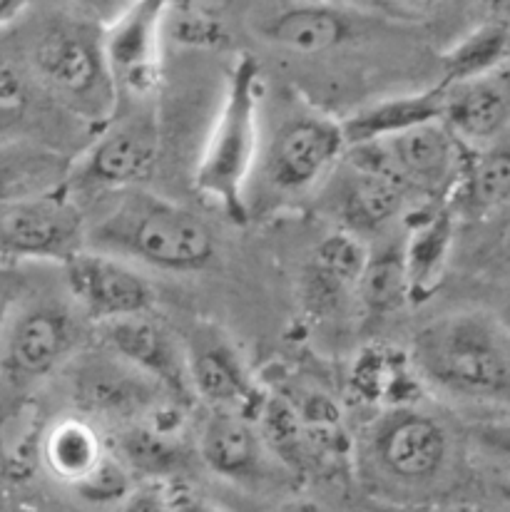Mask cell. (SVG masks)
I'll return each instance as SVG.
<instances>
[{
    "instance_id": "obj_1",
    "label": "cell",
    "mask_w": 510,
    "mask_h": 512,
    "mask_svg": "<svg viewBox=\"0 0 510 512\" xmlns=\"http://www.w3.org/2000/svg\"><path fill=\"white\" fill-rule=\"evenodd\" d=\"M408 356L438 396L510 413V329L491 311L436 316L413 334Z\"/></svg>"
},
{
    "instance_id": "obj_2",
    "label": "cell",
    "mask_w": 510,
    "mask_h": 512,
    "mask_svg": "<svg viewBox=\"0 0 510 512\" xmlns=\"http://www.w3.org/2000/svg\"><path fill=\"white\" fill-rule=\"evenodd\" d=\"M88 249L132 266L192 274L212 264L217 239L190 207L137 187L120 192L115 204L90 224Z\"/></svg>"
},
{
    "instance_id": "obj_3",
    "label": "cell",
    "mask_w": 510,
    "mask_h": 512,
    "mask_svg": "<svg viewBox=\"0 0 510 512\" xmlns=\"http://www.w3.org/2000/svg\"><path fill=\"white\" fill-rule=\"evenodd\" d=\"M456 460L451 430L431 411L394 406L381 411L359 440V475L374 495L418 503L436 495Z\"/></svg>"
},
{
    "instance_id": "obj_4",
    "label": "cell",
    "mask_w": 510,
    "mask_h": 512,
    "mask_svg": "<svg viewBox=\"0 0 510 512\" xmlns=\"http://www.w3.org/2000/svg\"><path fill=\"white\" fill-rule=\"evenodd\" d=\"M83 314L70 299L28 296L0 324V416L70 366L83 346Z\"/></svg>"
},
{
    "instance_id": "obj_5",
    "label": "cell",
    "mask_w": 510,
    "mask_h": 512,
    "mask_svg": "<svg viewBox=\"0 0 510 512\" xmlns=\"http://www.w3.org/2000/svg\"><path fill=\"white\" fill-rule=\"evenodd\" d=\"M262 102V70L252 55H242L224 87L217 120L195 172L197 189L234 219L247 214L244 199L262 152Z\"/></svg>"
},
{
    "instance_id": "obj_6",
    "label": "cell",
    "mask_w": 510,
    "mask_h": 512,
    "mask_svg": "<svg viewBox=\"0 0 510 512\" xmlns=\"http://www.w3.org/2000/svg\"><path fill=\"white\" fill-rule=\"evenodd\" d=\"M28 73L60 105L102 120L117 105V87L105 58L102 33L73 18H55L28 45Z\"/></svg>"
},
{
    "instance_id": "obj_7",
    "label": "cell",
    "mask_w": 510,
    "mask_h": 512,
    "mask_svg": "<svg viewBox=\"0 0 510 512\" xmlns=\"http://www.w3.org/2000/svg\"><path fill=\"white\" fill-rule=\"evenodd\" d=\"M346 152L341 120L314 110L292 112L262 142L259 182L277 199H302L336 172Z\"/></svg>"
},
{
    "instance_id": "obj_8",
    "label": "cell",
    "mask_w": 510,
    "mask_h": 512,
    "mask_svg": "<svg viewBox=\"0 0 510 512\" xmlns=\"http://www.w3.org/2000/svg\"><path fill=\"white\" fill-rule=\"evenodd\" d=\"M88 249V224L70 189L18 199L0 214V259L65 266Z\"/></svg>"
},
{
    "instance_id": "obj_9",
    "label": "cell",
    "mask_w": 510,
    "mask_h": 512,
    "mask_svg": "<svg viewBox=\"0 0 510 512\" xmlns=\"http://www.w3.org/2000/svg\"><path fill=\"white\" fill-rule=\"evenodd\" d=\"M468 147L443 122L418 127L394 140L354 147L346 155L391 174L408 192H421L438 204L451 202Z\"/></svg>"
},
{
    "instance_id": "obj_10",
    "label": "cell",
    "mask_w": 510,
    "mask_h": 512,
    "mask_svg": "<svg viewBox=\"0 0 510 512\" xmlns=\"http://www.w3.org/2000/svg\"><path fill=\"white\" fill-rule=\"evenodd\" d=\"M70 393L83 418L132 426L157 416L162 401H170L155 381L100 346L83 351L70 363Z\"/></svg>"
},
{
    "instance_id": "obj_11",
    "label": "cell",
    "mask_w": 510,
    "mask_h": 512,
    "mask_svg": "<svg viewBox=\"0 0 510 512\" xmlns=\"http://www.w3.org/2000/svg\"><path fill=\"white\" fill-rule=\"evenodd\" d=\"M63 276L68 299L83 319L98 326L155 309L157 294L152 281L117 256L83 249L63 266Z\"/></svg>"
},
{
    "instance_id": "obj_12",
    "label": "cell",
    "mask_w": 510,
    "mask_h": 512,
    "mask_svg": "<svg viewBox=\"0 0 510 512\" xmlns=\"http://www.w3.org/2000/svg\"><path fill=\"white\" fill-rule=\"evenodd\" d=\"M195 453L217 478L252 493L274 488L287 468L277 463L259 423L232 411H209L197 433Z\"/></svg>"
},
{
    "instance_id": "obj_13",
    "label": "cell",
    "mask_w": 510,
    "mask_h": 512,
    "mask_svg": "<svg viewBox=\"0 0 510 512\" xmlns=\"http://www.w3.org/2000/svg\"><path fill=\"white\" fill-rule=\"evenodd\" d=\"M187 368L195 401L212 411H232L257 418L267 398L259 393L237 343L219 326L195 324L185 336Z\"/></svg>"
},
{
    "instance_id": "obj_14",
    "label": "cell",
    "mask_w": 510,
    "mask_h": 512,
    "mask_svg": "<svg viewBox=\"0 0 510 512\" xmlns=\"http://www.w3.org/2000/svg\"><path fill=\"white\" fill-rule=\"evenodd\" d=\"M160 135L152 112H132L100 132L73 170L78 189H137L157 165Z\"/></svg>"
},
{
    "instance_id": "obj_15",
    "label": "cell",
    "mask_w": 510,
    "mask_h": 512,
    "mask_svg": "<svg viewBox=\"0 0 510 512\" xmlns=\"http://www.w3.org/2000/svg\"><path fill=\"white\" fill-rule=\"evenodd\" d=\"M102 346L132 368L145 373L177 406H190L195 401L187 368L185 341L155 314L130 316L100 326Z\"/></svg>"
},
{
    "instance_id": "obj_16",
    "label": "cell",
    "mask_w": 510,
    "mask_h": 512,
    "mask_svg": "<svg viewBox=\"0 0 510 512\" xmlns=\"http://www.w3.org/2000/svg\"><path fill=\"white\" fill-rule=\"evenodd\" d=\"M249 33L259 43L297 58L339 48L354 35V15L329 3H272L249 13Z\"/></svg>"
},
{
    "instance_id": "obj_17",
    "label": "cell",
    "mask_w": 510,
    "mask_h": 512,
    "mask_svg": "<svg viewBox=\"0 0 510 512\" xmlns=\"http://www.w3.org/2000/svg\"><path fill=\"white\" fill-rule=\"evenodd\" d=\"M165 13V3L142 0L122 10L115 23L102 30L107 68L117 95L147 97L155 87Z\"/></svg>"
},
{
    "instance_id": "obj_18",
    "label": "cell",
    "mask_w": 510,
    "mask_h": 512,
    "mask_svg": "<svg viewBox=\"0 0 510 512\" xmlns=\"http://www.w3.org/2000/svg\"><path fill=\"white\" fill-rule=\"evenodd\" d=\"M344 162L346 165H341L344 170L334 172V182L326 192V204L341 224V232L354 237L376 232L401 212L408 189L391 174L364 165L354 157L346 155Z\"/></svg>"
},
{
    "instance_id": "obj_19",
    "label": "cell",
    "mask_w": 510,
    "mask_h": 512,
    "mask_svg": "<svg viewBox=\"0 0 510 512\" xmlns=\"http://www.w3.org/2000/svg\"><path fill=\"white\" fill-rule=\"evenodd\" d=\"M443 125L466 147H486L510 132V68L443 87Z\"/></svg>"
},
{
    "instance_id": "obj_20",
    "label": "cell",
    "mask_w": 510,
    "mask_h": 512,
    "mask_svg": "<svg viewBox=\"0 0 510 512\" xmlns=\"http://www.w3.org/2000/svg\"><path fill=\"white\" fill-rule=\"evenodd\" d=\"M369 249L349 232H334L321 239L304 271V304L311 314H336L346 301L359 296Z\"/></svg>"
},
{
    "instance_id": "obj_21",
    "label": "cell",
    "mask_w": 510,
    "mask_h": 512,
    "mask_svg": "<svg viewBox=\"0 0 510 512\" xmlns=\"http://www.w3.org/2000/svg\"><path fill=\"white\" fill-rule=\"evenodd\" d=\"M458 222L483 224L510 207V132L486 147H468L451 194Z\"/></svg>"
},
{
    "instance_id": "obj_22",
    "label": "cell",
    "mask_w": 510,
    "mask_h": 512,
    "mask_svg": "<svg viewBox=\"0 0 510 512\" xmlns=\"http://www.w3.org/2000/svg\"><path fill=\"white\" fill-rule=\"evenodd\" d=\"M458 217L451 204L421 212L408 227L404 261L411 286V304L426 301L441 284L458 247Z\"/></svg>"
},
{
    "instance_id": "obj_23",
    "label": "cell",
    "mask_w": 510,
    "mask_h": 512,
    "mask_svg": "<svg viewBox=\"0 0 510 512\" xmlns=\"http://www.w3.org/2000/svg\"><path fill=\"white\" fill-rule=\"evenodd\" d=\"M443 100H446V90L438 85L431 90L408 92V95H396L361 107L354 115L341 120L346 145L349 150L376 145V142L394 140L418 127L443 122Z\"/></svg>"
},
{
    "instance_id": "obj_24",
    "label": "cell",
    "mask_w": 510,
    "mask_h": 512,
    "mask_svg": "<svg viewBox=\"0 0 510 512\" xmlns=\"http://www.w3.org/2000/svg\"><path fill=\"white\" fill-rule=\"evenodd\" d=\"M112 453L122 460L132 478L162 485V480H177L190 468V448L177 438L175 428L162 426L160 413L152 421L132 423L120 428Z\"/></svg>"
},
{
    "instance_id": "obj_25",
    "label": "cell",
    "mask_w": 510,
    "mask_h": 512,
    "mask_svg": "<svg viewBox=\"0 0 510 512\" xmlns=\"http://www.w3.org/2000/svg\"><path fill=\"white\" fill-rule=\"evenodd\" d=\"M107 455L98 428L83 416H65L43 438V463L63 483L75 485Z\"/></svg>"
},
{
    "instance_id": "obj_26",
    "label": "cell",
    "mask_w": 510,
    "mask_h": 512,
    "mask_svg": "<svg viewBox=\"0 0 510 512\" xmlns=\"http://www.w3.org/2000/svg\"><path fill=\"white\" fill-rule=\"evenodd\" d=\"M510 55V23L501 18H491L478 25L476 30L458 40L443 55V80L441 87H453L468 80L483 78L496 73L508 63Z\"/></svg>"
},
{
    "instance_id": "obj_27",
    "label": "cell",
    "mask_w": 510,
    "mask_h": 512,
    "mask_svg": "<svg viewBox=\"0 0 510 512\" xmlns=\"http://www.w3.org/2000/svg\"><path fill=\"white\" fill-rule=\"evenodd\" d=\"M371 316H389L411 304V286L404 261V242L381 244L366 256L364 274L356 296Z\"/></svg>"
},
{
    "instance_id": "obj_28",
    "label": "cell",
    "mask_w": 510,
    "mask_h": 512,
    "mask_svg": "<svg viewBox=\"0 0 510 512\" xmlns=\"http://www.w3.org/2000/svg\"><path fill=\"white\" fill-rule=\"evenodd\" d=\"M63 165L48 150L23 145L0 147V214L18 199L60 187Z\"/></svg>"
},
{
    "instance_id": "obj_29",
    "label": "cell",
    "mask_w": 510,
    "mask_h": 512,
    "mask_svg": "<svg viewBox=\"0 0 510 512\" xmlns=\"http://www.w3.org/2000/svg\"><path fill=\"white\" fill-rule=\"evenodd\" d=\"M135 488L137 485H132V473L122 465V460L117 458L112 450H107L105 458H102L80 483L73 485L75 495H78L85 505L115 510L125 503L127 495Z\"/></svg>"
},
{
    "instance_id": "obj_30",
    "label": "cell",
    "mask_w": 510,
    "mask_h": 512,
    "mask_svg": "<svg viewBox=\"0 0 510 512\" xmlns=\"http://www.w3.org/2000/svg\"><path fill=\"white\" fill-rule=\"evenodd\" d=\"M483 224H491V227H486L473 259L478 256L481 269L510 274V207Z\"/></svg>"
},
{
    "instance_id": "obj_31",
    "label": "cell",
    "mask_w": 510,
    "mask_h": 512,
    "mask_svg": "<svg viewBox=\"0 0 510 512\" xmlns=\"http://www.w3.org/2000/svg\"><path fill=\"white\" fill-rule=\"evenodd\" d=\"M33 83L28 68H18L10 60L0 58V120H10L28 107Z\"/></svg>"
},
{
    "instance_id": "obj_32",
    "label": "cell",
    "mask_w": 510,
    "mask_h": 512,
    "mask_svg": "<svg viewBox=\"0 0 510 512\" xmlns=\"http://www.w3.org/2000/svg\"><path fill=\"white\" fill-rule=\"evenodd\" d=\"M473 440L478 448L493 458L510 463V421H486L473 428Z\"/></svg>"
},
{
    "instance_id": "obj_33",
    "label": "cell",
    "mask_w": 510,
    "mask_h": 512,
    "mask_svg": "<svg viewBox=\"0 0 510 512\" xmlns=\"http://www.w3.org/2000/svg\"><path fill=\"white\" fill-rule=\"evenodd\" d=\"M115 512H172L170 493L157 483H142Z\"/></svg>"
},
{
    "instance_id": "obj_34",
    "label": "cell",
    "mask_w": 510,
    "mask_h": 512,
    "mask_svg": "<svg viewBox=\"0 0 510 512\" xmlns=\"http://www.w3.org/2000/svg\"><path fill=\"white\" fill-rule=\"evenodd\" d=\"M170 493V505L172 512H232L224 505L214 503V500L204 498V495L195 493L190 488H175L167 490Z\"/></svg>"
},
{
    "instance_id": "obj_35",
    "label": "cell",
    "mask_w": 510,
    "mask_h": 512,
    "mask_svg": "<svg viewBox=\"0 0 510 512\" xmlns=\"http://www.w3.org/2000/svg\"><path fill=\"white\" fill-rule=\"evenodd\" d=\"M274 512H326V510L319 500L306 498V495H294V498L282 500V503L274 508Z\"/></svg>"
},
{
    "instance_id": "obj_36",
    "label": "cell",
    "mask_w": 510,
    "mask_h": 512,
    "mask_svg": "<svg viewBox=\"0 0 510 512\" xmlns=\"http://www.w3.org/2000/svg\"><path fill=\"white\" fill-rule=\"evenodd\" d=\"M25 8H28V3H23V0H0V30L13 25L25 13Z\"/></svg>"
},
{
    "instance_id": "obj_37",
    "label": "cell",
    "mask_w": 510,
    "mask_h": 512,
    "mask_svg": "<svg viewBox=\"0 0 510 512\" xmlns=\"http://www.w3.org/2000/svg\"><path fill=\"white\" fill-rule=\"evenodd\" d=\"M0 512H38V510L23 503H0Z\"/></svg>"
},
{
    "instance_id": "obj_38",
    "label": "cell",
    "mask_w": 510,
    "mask_h": 512,
    "mask_svg": "<svg viewBox=\"0 0 510 512\" xmlns=\"http://www.w3.org/2000/svg\"><path fill=\"white\" fill-rule=\"evenodd\" d=\"M5 311H8V306H5V309H0V324H3V319H5Z\"/></svg>"
},
{
    "instance_id": "obj_39",
    "label": "cell",
    "mask_w": 510,
    "mask_h": 512,
    "mask_svg": "<svg viewBox=\"0 0 510 512\" xmlns=\"http://www.w3.org/2000/svg\"><path fill=\"white\" fill-rule=\"evenodd\" d=\"M506 65H508V68H510V55H508V63H506Z\"/></svg>"
}]
</instances>
